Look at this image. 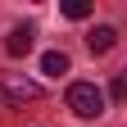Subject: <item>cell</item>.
Masks as SVG:
<instances>
[{
    "label": "cell",
    "instance_id": "cell-8",
    "mask_svg": "<svg viewBox=\"0 0 127 127\" xmlns=\"http://www.w3.org/2000/svg\"><path fill=\"white\" fill-rule=\"evenodd\" d=\"M118 77H123V82H127V68H123V73H118Z\"/></svg>",
    "mask_w": 127,
    "mask_h": 127
},
{
    "label": "cell",
    "instance_id": "cell-6",
    "mask_svg": "<svg viewBox=\"0 0 127 127\" xmlns=\"http://www.w3.org/2000/svg\"><path fill=\"white\" fill-rule=\"evenodd\" d=\"M59 14H64V18H73V23H82V18H91V5H86V0H64Z\"/></svg>",
    "mask_w": 127,
    "mask_h": 127
},
{
    "label": "cell",
    "instance_id": "cell-5",
    "mask_svg": "<svg viewBox=\"0 0 127 127\" xmlns=\"http://www.w3.org/2000/svg\"><path fill=\"white\" fill-rule=\"evenodd\" d=\"M41 73L64 77V73H68V55H64V50H45V55H41Z\"/></svg>",
    "mask_w": 127,
    "mask_h": 127
},
{
    "label": "cell",
    "instance_id": "cell-4",
    "mask_svg": "<svg viewBox=\"0 0 127 127\" xmlns=\"http://www.w3.org/2000/svg\"><path fill=\"white\" fill-rule=\"evenodd\" d=\"M32 36H36V27H32V23L9 27V36H5V50H9V55H27V50H32Z\"/></svg>",
    "mask_w": 127,
    "mask_h": 127
},
{
    "label": "cell",
    "instance_id": "cell-3",
    "mask_svg": "<svg viewBox=\"0 0 127 127\" xmlns=\"http://www.w3.org/2000/svg\"><path fill=\"white\" fill-rule=\"evenodd\" d=\"M114 41H118V27H109V23H95L86 32V45H91V55H104V50H114Z\"/></svg>",
    "mask_w": 127,
    "mask_h": 127
},
{
    "label": "cell",
    "instance_id": "cell-7",
    "mask_svg": "<svg viewBox=\"0 0 127 127\" xmlns=\"http://www.w3.org/2000/svg\"><path fill=\"white\" fill-rule=\"evenodd\" d=\"M109 91H114V100H127V82H123V77H114V86H109Z\"/></svg>",
    "mask_w": 127,
    "mask_h": 127
},
{
    "label": "cell",
    "instance_id": "cell-1",
    "mask_svg": "<svg viewBox=\"0 0 127 127\" xmlns=\"http://www.w3.org/2000/svg\"><path fill=\"white\" fill-rule=\"evenodd\" d=\"M68 109L77 118H100L104 114V91L95 82H73L68 86Z\"/></svg>",
    "mask_w": 127,
    "mask_h": 127
},
{
    "label": "cell",
    "instance_id": "cell-2",
    "mask_svg": "<svg viewBox=\"0 0 127 127\" xmlns=\"http://www.w3.org/2000/svg\"><path fill=\"white\" fill-rule=\"evenodd\" d=\"M0 91H5V100H14V104L41 100V82H32V77H18V73H0Z\"/></svg>",
    "mask_w": 127,
    "mask_h": 127
}]
</instances>
